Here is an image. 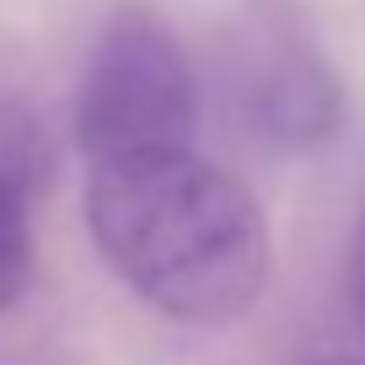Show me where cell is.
I'll return each mask as SVG.
<instances>
[{"label":"cell","mask_w":365,"mask_h":365,"mask_svg":"<svg viewBox=\"0 0 365 365\" xmlns=\"http://www.w3.org/2000/svg\"><path fill=\"white\" fill-rule=\"evenodd\" d=\"M86 231L118 285L188 328L242 322L269 285L258 194L199 150L86 167Z\"/></svg>","instance_id":"obj_1"},{"label":"cell","mask_w":365,"mask_h":365,"mask_svg":"<svg viewBox=\"0 0 365 365\" xmlns=\"http://www.w3.org/2000/svg\"><path fill=\"white\" fill-rule=\"evenodd\" d=\"M199 81L178 33L150 6L124 0L91 38L76 86V145L86 167L156 150H194Z\"/></svg>","instance_id":"obj_2"},{"label":"cell","mask_w":365,"mask_h":365,"mask_svg":"<svg viewBox=\"0 0 365 365\" xmlns=\"http://www.w3.org/2000/svg\"><path fill=\"white\" fill-rule=\"evenodd\" d=\"M231 103L279 150H312L339 129L344 86L290 0H247L231 33Z\"/></svg>","instance_id":"obj_3"},{"label":"cell","mask_w":365,"mask_h":365,"mask_svg":"<svg viewBox=\"0 0 365 365\" xmlns=\"http://www.w3.org/2000/svg\"><path fill=\"white\" fill-rule=\"evenodd\" d=\"M48 178V135L33 108L0 103V312H11L33 285L38 237L33 210Z\"/></svg>","instance_id":"obj_4"},{"label":"cell","mask_w":365,"mask_h":365,"mask_svg":"<svg viewBox=\"0 0 365 365\" xmlns=\"http://www.w3.org/2000/svg\"><path fill=\"white\" fill-rule=\"evenodd\" d=\"M349 307H354V322L365 333V210L354 220V237H349Z\"/></svg>","instance_id":"obj_5"}]
</instances>
